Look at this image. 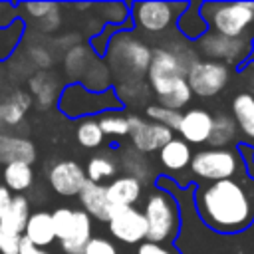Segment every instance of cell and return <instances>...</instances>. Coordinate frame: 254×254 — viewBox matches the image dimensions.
Returning a JSON list of instances; mask_svg holds the SVG:
<instances>
[{"label":"cell","instance_id":"obj_22","mask_svg":"<svg viewBox=\"0 0 254 254\" xmlns=\"http://www.w3.org/2000/svg\"><path fill=\"white\" fill-rule=\"evenodd\" d=\"M85 177L89 183L101 185L103 181H113L117 177V161L111 153H97L89 157L85 165Z\"/></svg>","mask_w":254,"mask_h":254},{"label":"cell","instance_id":"obj_11","mask_svg":"<svg viewBox=\"0 0 254 254\" xmlns=\"http://www.w3.org/2000/svg\"><path fill=\"white\" fill-rule=\"evenodd\" d=\"M107 228L113 238H117L123 244H141L147 240V220L143 216V210L135 206H115Z\"/></svg>","mask_w":254,"mask_h":254},{"label":"cell","instance_id":"obj_16","mask_svg":"<svg viewBox=\"0 0 254 254\" xmlns=\"http://www.w3.org/2000/svg\"><path fill=\"white\" fill-rule=\"evenodd\" d=\"M77 196H79V202H81L83 210L89 216H93L101 222L109 220L115 206L107 198V185H95V183L85 181V185H83V189L79 190Z\"/></svg>","mask_w":254,"mask_h":254},{"label":"cell","instance_id":"obj_8","mask_svg":"<svg viewBox=\"0 0 254 254\" xmlns=\"http://www.w3.org/2000/svg\"><path fill=\"white\" fill-rule=\"evenodd\" d=\"M190 171L194 177L216 183L226 179H236V175L242 171V161L236 149H202L192 155L190 159Z\"/></svg>","mask_w":254,"mask_h":254},{"label":"cell","instance_id":"obj_24","mask_svg":"<svg viewBox=\"0 0 254 254\" xmlns=\"http://www.w3.org/2000/svg\"><path fill=\"white\" fill-rule=\"evenodd\" d=\"M2 181H4V187L10 192L20 194L22 190L30 189L32 183H34L32 165H28V163H10V165H6L4 171H2Z\"/></svg>","mask_w":254,"mask_h":254},{"label":"cell","instance_id":"obj_21","mask_svg":"<svg viewBox=\"0 0 254 254\" xmlns=\"http://www.w3.org/2000/svg\"><path fill=\"white\" fill-rule=\"evenodd\" d=\"M190 159H192V153H190V147L189 143H185L183 139L179 137H173L161 151H159V161L161 165L171 171V173H177V171H183L185 167L190 165Z\"/></svg>","mask_w":254,"mask_h":254},{"label":"cell","instance_id":"obj_14","mask_svg":"<svg viewBox=\"0 0 254 254\" xmlns=\"http://www.w3.org/2000/svg\"><path fill=\"white\" fill-rule=\"evenodd\" d=\"M248 42H244L242 38H224L220 34L214 32H206L200 40H198V48L200 52L210 58L212 62H238L244 56V48L248 50Z\"/></svg>","mask_w":254,"mask_h":254},{"label":"cell","instance_id":"obj_36","mask_svg":"<svg viewBox=\"0 0 254 254\" xmlns=\"http://www.w3.org/2000/svg\"><path fill=\"white\" fill-rule=\"evenodd\" d=\"M18 254H50L48 250H44V248H38V246H34L30 240H26L24 236H22V242H20V252Z\"/></svg>","mask_w":254,"mask_h":254},{"label":"cell","instance_id":"obj_26","mask_svg":"<svg viewBox=\"0 0 254 254\" xmlns=\"http://www.w3.org/2000/svg\"><path fill=\"white\" fill-rule=\"evenodd\" d=\"M234 137H236L234 119H230L228 115H218L212 119V129H210V137L206 143L212 149H224L230 141H234Z\"/></svg>","mask_w":254,"mask_h":254},{"label":"cell","instance_id":"obj_9","mask_svg":"<svg viewBox=\"0 0 254 254\" xmlns=\"http://www.w3.org/2000/svg\"><path fill=\"white\" fill-rule=\"evenodd\" d=\"M189 8V4H173V2H137L131 8V16L135 20V26L145 34H161L169 30L177 18L183 16V12Z\"/></svg>","mask_w":254,"mask_h":254},{"label":"cell","instance_id":"obj_7","mask_svg":"<svg viewBox=\"0 0 254 254\" xmlns=\"http://www.w3.org/2000/svg\"><path fill=\"white\" fill-rule=\"evenodd\" d=\"M119 107V97L107 91H93L81 83H71L60 91V109L67 117H91L93 113H101L107 109Z\"/></svg>","mask_w":254,"mask_h":254},{"label":"cell","instance_id":"obj_13","mask_svg":"<svg viewBox=\"0 0 254 254\" xmlns=\"http://www.w3.org/2000/svg\"><path fill=\"white\" fill-rule=\"evenodd\" d=\"M48 181L52 185V189L62 194V196H77L79 190L83 189L87 177L85 171L79 163L71 161V159H64L58 161L50 173H48Z\"/></svg>","mask_w":254,"mask_h":254},{"label":"cell","instance_id":"obj_29","mask_svg":"<svg viewBox=\"0 0 254 254\" xmlns=\"http://www.w3.org/2000/svg\"><path fill=\"white\" fill-rule=\"evenodd\" d=\"M123 167H125V175L129 177H135L137 181H145L149 177V165L145 161V157L135 151V149H129V151H123V159H121Z\"/></svg>","mask_w":254,"mask_h":254},{"label":"cell","instance_id":"obj_4","mask_svg":"<svg viewBox=\"0 0 254 254\" xmlns=\"http://www.w3.org/2000/svg\"><path fill=\"white\" fill-rule=\"evenodd\" d=\"M143 216L147 220L149 242L169 244L181 228L179 204L167 190H153L147 196L143 206Z\"/></svg>","mask_w":254,"mask_h":254},{"label":"cell","instance_id":"obj_37","mask_svg":"<svg viewBox=\"0 0 254 254\" xmlns=\"http://www.w3.org/2000/svg\"><path fill=\"white\" fill-rule=\"evenodd\" d=\"M248 4H250V8H252V10H254V2H248Z\"/></svg>","mask_w":254,"mask_h":254},{"label":"cell","instance_id":"obj_33","mask_svg":"<svg viewBox=\"0 0 254 254\" xmlns=\"http://www.w3.org/2000/svg\"><path fill=\"white\" fill-rule=\"evenodd\" d=\"M83 254H119L117 246L103 236H91V240L87 242Z\"/></svg>","mask_w":254,"mask_h":254},{"label":"cell","instance_id":"obj_27","mask_svg":"<svg viewBox=\"0 0 254 254\" xmlns=\"http://www.w3.org/2000/svg\"><path fill=\"white\" fill-rule=\"evenodd\" d=\"M103 131L97 123V119L93 117H85V119H79L77 127H75V139L81 147L85 149H99L103 145Z\"/></svg>","mask_w":254,"mask_h":254},{"label":"cell","instance_id":"obj_35","mask_svg":"<svg viewBox=\"0 0 254 254\" xmlns=\"http://www.w3.org/2000/svg\"><path fill=\"white\" fill-rule=\"evenodd\" d=\"M12 198H14V194L4 187V183H0V220H2L4 214L8 212V208H10V204H12Z\"/></svg>","mask_w":254,"mask_h":254},{"label":"cell","instance_id":"obj_25","mask_svg":"<svg viewBox=\"0 0 254 254\" xmlns=\"http://www.w3.org/2000/svg\"><path fill=\"white\" fill-rule=\"evenodd\" d=\"M30 202L24 194H14L12 198V204L8 208V212L4 214V218L0 220V224L20 236H24V228H26V222L30 218Z\"/></svg>","mask_w":254,"mask_h":254},{"label":"cell","instance_id":"obj_5","mask_svg":"<svg viewBox=\"0 0 254 254\" xmlns=\"http://www.w3.org/2000/svg\"><path fill=\"white\" fill-rule=\"evenodd\" d=\"M198 10L208 30L224 38H242L254 22V10L248 2H204Z\"/></svg>","mask_w":254,"mask_h":254},{"label":"cell","instance_id":"obj_17","mask_svg":"<svg viewBox=\"0 0 254 254\" xmlns=\"http://www.w3.org/2000/svg\"><path fill=\"white\" fill-rule=\"evenodd\" d=\"M36 159V147L32 141L0 131V163L6 167L10 163H28Z\"/></svg>","mask_w":254,"mask_h":254},{"label":"cell","instance_id":"obj_28","mask_svg":"<svg viewBox=\"0 0 254 254\" xmlns=\"http://www.w3.org/2000/svg\"><path fill=\"white\" fill-rule=\"evenodd\" d=\"M145 115L149 117V121H155L171 131H177L179 123H181V111H175V109H169V107H163L159 103H153V105H147L145 109Z\"/></svg>","mask_w":254,"mask_h":254},{"label":"cell","instance_id":"obj_23","mask_svg":"<svg viewBox=\"0 0 254 254\" xmlns=\"http://www.w3.org/2000/svg\"><path fill=\"white\" fill-rule=\"evenodd\" d=\"M232 115L236 127L248 137L254 139V95L252 93H238L232 101Z\"/></svg>","mask_w":254,"mask_h":254},{"label":"cell","instance_id":"obj_18","mask_svg":"<svg viewBox=\"0 0 254 254\" xmlns=\"http://www.w3.org/2000/svg\"><path fill=\"white\" fill-rule=\"evenodd\" d=\"M30 105H32V95L22 89L12 91L4 101H0V131L6 133V129H14L16 125H20Z\"/></svg>","mask_w":254,"mask_h":254},{"label":"cell","instance_id":"obj_2","mask_svg":"<svg viewBox=\"0 0 254 254\" xmlns=\"http://www.w3.org/2000/svg\"><path fill=\"white\" fill-rule=\"evenodd\" d=\"M189 65L175 50L169 48L153 50L151 64L147 69V79H149V87L159 99V105L179 111L190 101L192 91L187 83Z\"/></svg>","mask_w":254,"mask_h":254},{"label":"cell","instance_id":"obj_1","mask_svg":"<svg viewBox=\"0 0 254 254\" xmlns=\"http://www.w3.org/2000/svg\"><path fill=\"white\" fill-rule=\"evenodd\" d=\"M194 206L208 228L220 234L242 232L254 222V181L242 177L200 185Z\"/></svg>","mask_w":254,"mask_h":254},{"label":"cell","instance_id":"obj_20","mask_svg":"<svg viewBox=\"0 0 254 254\" xmlns=\"http://www.w3.org/2000/svg\"><path fill=\"white\" fill-rule=\"evenodd\" d=\"M24 238L30 240L38 248L50 246L56 240L52 212H46V210L32 212L30 218H28V222H26V228H24Z\"/></svg>","mask_w":254,"mask_h":254},{"label":"cell","instance_id":"obj_15","mask_svg":"<svg viewBox=\"0 0 254 254\" xmlns=\"http://www.w3.org/2000/svg\"><path fill=\"white\" fill-rule=\"evenodd\" d=\"M212 115L206 109L194 107L181 115V123L177 131L185 143H206L212 129Z\"/></svg>","mask_w":254,"mask_h":254},{"label":"cell","instance_id":"obj_19","mask_svg":"<svg viewBox=\"0 0 254 254\" xmlns=\"http://www.w3.org/2000/svg\"><path fill=\"white\" fill-rule=\"evenodd\" d=\"M143 192V183L135 177L121 175L107 185V198L113 206H133Z\"/></svg>","mask_w":254,"mask_h":254},{"label":"cell","instance_id":"obj_12","mask_svg":"<svg viewBox=\"0 0 254 254\" xmlns=\"http://www.w3.org/2000/svg\"><path fill=\"white\" fill-rule=\"evenodd\" d=\"M127 121H129V137L133 149L139 151L141 155L161 151L173 139V131L155 121L143 119L139 115H127Z\"/></svg>","mask_w":254,"mask_h":254},{"label":"cell","instance_id":"obj_32","mask_svg":"<svg viewBox=\"0 0 254 254\" xmlns=\"http://www.w3.org/2000/svg\"><path fill=\"white\" fill-rule=\"evenodd\" d=\"M22 236L0 224V254H18Z\"/></svg>","mask_w":254,"mask_h":254},{"label":"cell","instance_id":"obj_31","mask_svg":"<svg viewBox=\"0 0 254 254\" xmlns=\"http://www.w3.org/2000/svg\"><path fill=\"white\" fill-rule=\"evenodd\" d=\"M179 28L183 30V34L185 36H189V38H202V34L204 32H208V26L204 24V20H202V16H200V12L198 14H194V18L190 20V16H189V12L185 14L183 12V16H181V20H179Z\"/></svg>","mask_w":254,"mask_h":254},{"label":"cell","instance_id":"obj_30","mask_svg":"<svg viewBox=\"0 0 254 254\" xmlns=\"http://www.w3.org/2000/svg\"><path fill=\"white\" fill-rule=\"evenodd\" d=\"M103 135L107 137H125L129 135V121L125 115H119V113H103L99 119H97Z\"/></svg>","mask_w":254,"mask_h":254},{"label":"cell","instance_id":"obj_10","mask_svg":"<svg viewBox=\"0 0 254 254\" xmlns=\"http://www.w3.org/2000/svg\"><path fill=\"white\" fill-rule=\"evenodd\" d=\"M228 81V67L220 62L212 60H196L190 62L187 69V83L190 91L198 97L216 95Z\"/></svg>","mask_w":254,"mask_h":254},{"label":"cell","instance_id":"obj_34","mask_svg":"<svg viewBox=\"0 0 254 254\" xmlns=\"http://www.w3.org/2000/svg\"><path fill=\"white\" fill-rule=\"evenodd\" d=\"M135 254H181L173 244H163V242H141L135 250Z\"/></svg>","mask_w":254,"mask_h":254},{"label":"cell","instance_id":"obj_3","mask_svg":"<svg viewBox=\"0 0 254 254\" xmlns=\"http://www.w3.org/2000/svg\"><path fill=\"white\" fill-rule=\"evenodd\" d=\"M107 65L115 79H119V85L139 83V79L147 73L151 64V48L147 42H143L135 32H117L107 42Z\"/></svg>","mask_w":254,"mask_h":254},{"label":"cell","instance_id":"obj_6","mask_svg":"<svg viewBox=\"0 0 254 254\" xmlns=\"http://www.w3.org/2000/svg\"><path fill=\"white\" fill-rule=\"evenodd\" d=\"M56 238L65 254H83L91 240V216L83 208H56L52 212Z\"/></svg>","mask_w":254,"mask_h":254}]
</instances>
